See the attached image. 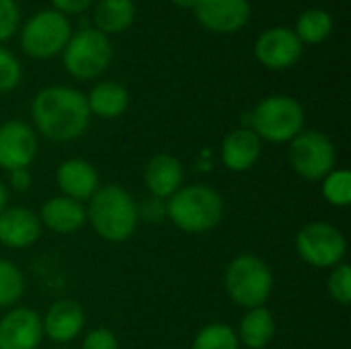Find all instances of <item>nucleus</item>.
Instances as JSON below:
<instances>
[{
	"label": "nucleus",
	"mask_w": 351,
	"mask_h": 349,
	"mask_svg": "<svg viewBox=\"0 0 351 349\" xmlns=\"http://www.w3.org/2000/svg\"><path fill=\"white\" fill-rule=\"evenodd\" d=\"M31 117L35 130L53 142L76 140L90 123L86 95L64 84L41 88L31 103Z\"/></svg>",
	"instance_id": "1"
},
{
	"label": "nucleus",
	"mask_w": 351,
	"mask_h": 349,
	"mask_svg": "<svg viewBox=\"0 0 351 349\" xmlns=\"http://www.w3.org/2000/svg\"><path fill=\"white\" fill-rule=\"evenodd\" d=\"M86 220L101 239L109 243H123L136 232L140 212L134 197L123 187L105 185L88 200Z\"/></svg>",
	"instance_id": "2"
},
{
	"label": "nucleus",
	"mask_w": 351,
	"mask_h": 349,
	"mask_svg": "<svg viewBox=\"0 0 351 349\" xmlns=\"http://www.w3.org/2000/svg\"><path fill=\"white\" fill-rule=\"evenodd\" d=\"M165 214L183 232L202 234L220 224L224 202L220 193L208 185H187L165 202Z\"/></svg>",
	"instance_id": "3"
},
{
	"label": "nucleus",
	"mask_w": 351,
	"mask_h": 349,
	"mask_svg": "<svg viewBox=\"0 0 351 349\" xmlns=\"http://www.w3.org/2000/svg\"><path fill=\"white\" fill-rule=\"evenodd\" d=\"M304 107L288 95H271L261 99L245 119V128L253 130L259 140L284 144L304 130Z\"/></svg>",
	"instance_id": "4"
},
{
	"label": "nucleus",
	"mask_w": 351,
	"mask_h": 349,
	"mask_svg": "<svg viewBox=\"0 0 351 349\" xmlns=\"http://www.w3.org/2000/svg\"><path fill=\"white\" fill-rule=\"evenodd\" d=\"M224 286L234 304L243 309H259L271 296L274 274L261 257L239 255L226 267Z\"/></svg>",
	"instance_id": "5"
},
{
	"label": "nucleus",
	"mask_w": 351,
	"mask_h": 349,
	"mask_svg": "<svg viewBox=\"0 0 351 349\" xmlns=\"http://www.w3.org/2000/svg\"><path fill=\"white\" fill-rule=\"evenodd\" d=\"M113 60V45L109 37L95 27H82L68 39L62 49V62L70 76L78 80L99 78Z\"/></svg>",
	"instance_id": "6"
},
{
	"label": "nucleus",
	"mask_w": 351,
	"mask_h": 349,
	"mask_svg": "<svg viewBox=\"0 0 351 349\" xmlns=\"http://www.w3.org/2000/svg\"><path fill=\"white\" fill-rule=\"evenodd\" d=\"M72 23L66 14L45 8L33 14L21 29V49L35 60H49L66 47Z\"/></svg>",
	"instance_id": "7"
},
{
	"label": "nucleus",
	"mask_w": 351,
	"mask_h": 349,
	"mask_svg": "<svg viewBox=\"0 0 351 349\" xmlns=\"http://www.w3.org/2000/svg\"><path fill=\"white\" fill-rule=\"evenodd\" d=\"M288 160L298 177L306 181H323L335 169V144L323 132L302 130L294 140H290Z\"/></svg>",
	"instance_id": "8"
},
{
	"label": "nucleus",
	"mask_w": 351,
	"mask_h": 349,
	"mask_svg": "<svg viewBox=\"0 0 351 349\" xmlns=\"http://www.w3.org/2000/svg\"><path fill=\"white\" fill-rule=\"evenodd\" d=\"M296 251L302 261L319 269H331L343 263L348 241L343 232L329 222H311L296 234Z\"/></svg>",
	"instance_id": "9"
},
{
	"label": "nucleus",
	"mask_w": 351,
	"mask_h": 349,
	"mask_svg": "<svg viewBox=\"0 0 351 349\" xmlns=\"http://www.w3.org/2000/svg\"><path fill=\"white\" fill-rule=\"evenodd\" d=\"M304 45L288 27H269L255 41V58L269 70L292 68L302 58Z\"/></svg>",
	"instance_id": "10"
},
{
	"label": "nucleus",
	"mask_w": 351,
	"mask_h": 349,
	"mask_svg": "<svg viewBox=\"0 0 351 349\" xmlns=\"http://www.w3.org/2000/svg\"><path fill=\"white\" fill-rule=\"evenodd\" d=\"M193 14L197 23L218 35L241 31L251 19L249 0H197Z\"/></svg>",
	"instance_id": "11"
},
{
	"label": "nucleus",
	"mask_w": 351,
	"mask_h": 349,
	"mask_svg": "<svg viewBox=\"0 0 351 349\" xmlns=\"http://www.w3.org/2000/svg\"><path fill=\"white\" fill-rule=\"evenodd\" d=\"M37 154L35 130L19 119L0 123V167L8 173L14 169H29Z\"/></svg>",
	"instance_id": "12"
},
{
	"label": "nucleus",
	"mask_w": 351,
	"mask_h": 349,
	"mask_svg": "<svg viewBox=\"0 0 351 349\" xmlns=\"http://www.w3.org/2000/svg\"><path fill=\"white\" fill-rule=\"evenodd\" d=\"M41 337V319L33 309H12L0 319V349H37Z\"/></svg>",
	"instance_id": "13"
},
{
	"label": "nucleus",
	"mask_w": 351,
	"mask_h": 349,
	"mask_svg": "<svg viewBox=\"0 0 351 349\" xmlns=\"http://www.w3.org/2000/svg\"><path fill=\"white\" fill-rule=\"evenodd\" d=\"M41 237L39 216L23 206L4 208L0 212V243L8 249L31 247Z\"/></svg>",
	"instance_id": "14"
},
{
	"label": "nucleus",
	"mask_w": 351,
	"mask_h": 349,
	"mask_svg": "<svg viewBox=\"0 0 351 349\" xmlns=\"http://www.w3.org/2000/svg\"><path fill=\"white\" fill-rule=\"evenodd\" d=\"M56 183L62 193L74 202L90 200L99 189V173L84 158H68L56 171Z\"/></svg>",
	"instance_id": "15"
},
{
	"label": "nucleus",
	"mask_w": 351,
	"mask_h": 349,
	"mask_svg": "<svg viewBox=\"0 0 351 349\" xmlns=\"http://www.w3.org/2000/svg\"><path fill=\"white\" fill-rule=\"evenodd\" d=\"M84 321L86 317L78 302L58 300L47 309L41 327H43V335H47L51 341L68 344L80 335V331L84 329Z\"/></svg>",
	"instance_id": "16"
},
{
	"label": "nucleus",
	"mask_w": 351,
	"mask_h": 349,
	"mask_svg": "<svg viewBox=\"0 0 351 349\" xmlns=\"http://www.w3.org/2000/svg\"><path fill=\"white\" fill-rule=\"evenodd\" d=\"M144 181L152 197L167 202L183 187V165L171 154H154L146 165Z\"/></svg>",
	"instance_id": "17"
},
{
	"label": "nucleus",
	"mask_w": 351,
	"mask_h": 349,
	"mask_svg": "<svg viewBox=\"0 0 351 349\" xmlns=\"http://www.w3.org/2000/svg\"><path fill=\"white\" fill-rule=\"evenodd\" d=\"M220 154H222V163L228 171L245 173L251 167H255V163L259 160L261 140L253 130L237 128L224 138Z\"/></svg>",
	"instance_id": "18"
},
{
	"label": "nucleus",
	"mask_w": 351,
	"mask_h": 349,
	"mask_svg": "<svg viewBox=\"0 0 351 349\" xmlns=\"http://www.w3.org/2000/svg\"><path fill=\"white\" fill-rule=\"evenodd\" d=\"M41 224L58 234H72L80 230L86 222V210L80 202H74L66 195L49 197L39 212Z\"/></svg>",
	"instance_id": "19"
},
{
	"label": "nucleus",
	"mask_w": 351,
	"mask_h": 349,
	"mask_svg": "<svg viewBox=\"0 0 351 349\" xmlns=\"http://www.w3.org/2000/svg\"><path fill=\"white\" fill-rule=\"evenodd\" d=\"M86 105H88L90 115H97L103 119H115L121 113H125L130 105V93L121 82L103 80L90 88L86 97Z\"/></svg>",
	"instance_id": "20"
},
{
	"label": "nucleus",
	"mask_w": 351,
	"mask_h": 349,
	"mask_svg": "<svg viewBox=\"0 0 351 349\" xmlns=\"http://www.w3.org/2000/svg\"><path fill=\"white\" fill-rule=\"evenodd\" d=\"M136 12L134 0H99L93 8V25L107 37L117 35L134 25Z\"/></svg>",
	"instance_id": "21"
},
{
	"label": "nucleus",
	"mask_w": 351,
	"mask_h": 349,
	"mask_svg": "<svg viewBox=\"0 0 351 349\" xmlns=\"http://www.w3.org/2000/svg\"><path fill=\"white\" fill-rule=\"evenodd\" d=\"M274 335H276V321L265 306L249 309L237 331L239 344L249 349H265L271 344Z\"/></svg>",
	"instance_id": "22"
},
{
	"label": "nucleus",
	"mask_w": 351,
	"mask_h": 349,
	"mask_svg": "<svg viewBox=\"0 0 351 349\" xmlns=\"http://www.w3.org/2000/svg\"><path fill=\"white\" fill-rule=\"evenodd\" d=\"M292 31L302 41V45H319L325 39H329L333 31V16L325 8H306L298 14Z\"/></svg>",
	"instance_id": "23"
},
{
	"label": "nucleus",
	"mask_w": 351,
	"mask_h": 349,
	"mask_svg": "<svg viewBox=\"0 0 351 349\" xmlns=\"http://www.w3.org/2000/svg\"><path fill=\"white\" fill-rule=\"evenodd\" d=\"M191 349H241V344L237 331L230 325L210 323L197 331Z\"/></svg>",
	"instance_id": "24"
},
{
	"label": "nucleus",
	"mask_w": 351,
	"mask_h": 349,
	"mask_svg": "<svg viewBox=\"0 0 351 349\" xmlns=\"http://www.w3.org/2000/svg\"><path fill=\"white\" fill-rule=\"evenodd\" d=\"M23 292H25V280L21 269L8 259H0V309L16 304Z\"/></svg>",
	"instance_id": "25"
},
{
	"label": "nucleus",
	"mask_w": 351,
	"mask_h": 349,
	"mask_svg": "<svg viewBox=\"0 0 351 349\" xmlns=\"http://www.w3.org/2000/svg\"><path fill=\"white\" fill-rule=\"evenodd\" d=\"M323 195L335 208H348L351 204V173L348 169H333L323 179Z\"/></svg>",
	"instance_id": "26"
},
{
	"label": "nucleus",
	"mask_w": 351,
	"mask_h": 349,
	"mask_svg": "<svg viewBox=\"0 0 351 349\" xmlns=\"http://www.w3.org/2000/svg\"><path fill=\"white\" fill-rule=\"evenodd\" d=\"M327 290L331 294V298L343 306H348L351 302V272L348 263H339L335 267H331L329 280H327Z\"/></svg>",
	"instance_id": "27"
},
{
	"label": "nucleus",
	"mask_w": 351,
	"mask_h": 349,
	"mask_svg": "<svg viewBox=\"0 0 351 349\" xmlns=\"http://www.w3.org/2000/svg\"><path fill=\"white\" fill-rule=\"evenodd\" d=\"M23 78V68L19 58L0 45V93H10L19 86Z\"/></svg>",
	"instance_id": "28"
},
{
	"label": "nucleus",
	"mask_w": 351,
	"mask_h": 349,
	"mask_svg": "<svg viewBox=\"0 0 351 349\" xmlns=\"http://www.w3.org/2000/svg\"><path fill=\"white\" fill-rule=\"evenodd\" d=\"M21 27V8L16 0H0V41L10 39Z\"/></svg>",
	"instance_id": "29"
},
{
	"label": "nucleus",
	"mask_w": 351,
	"mask_h": 349,
	"mask_svg": "<svg viewBox=\"0 0 351 349\" xmlns=\"http://www.w3.org/2000/svg\"><path fill=\"white\" fill-rule=\"evenodd\" d=\"M82 349H119V341L113 335V331L99 327L86 333L82 341Z\"/></svg>",
	"instance_id": "30"
},
{
	"label": "nucleus",
	"mask_w": 351,
	"mask_h": 349,
	"mask_svg": "<svg viewBox=\"0 0 351 349\" xmlns=\"http://www.w3.org/2000/svg\"><path fill=\"white\" fill-rule=\"evenodd\" d=\"M95 4V0H51L53 10L70 16V14H82Z\"/></svg>",
	"instance_id": "31"
},
{
	"label": "nucleus",
	"mask_w": 351,
	"mask_h": 349,
	"mask_svg": "<svg viewBox=\"0 0 351 349\" xmlns=\"http://www.w3.org/2000/svg\"><path fill=\"white\" fill-rule=\"evenodd\" d=\"M8 183L16 191H27L31 187V173L29 169H14L8 171Z\"/></svg>",
	"instance_id": "32"
},
{
	"label": "nucleus",
	"mask_w": 351,
	"mask_h": 349,
	"mask_svg": "<svg viewBox=\"0 0 351 349\" xmlns=\"http://www.w3.org/2000/svg\"><path fill=\"white\" fill-rule=\"evenodd\" d=\"M6 204H8V189H6V185L0 181V212L6 208Z\"/></svg>",
	"instance_id": "33"
},
{
	"label": "nucleus",
	"mask_w": 351,
	"mask_h": 349,
	"mask_svg": "<svg viewBox=\"0 0 351 349\" xmlns=\"http://www.w3.org/2000/svg\"><path fill=\"white\" fill-rule=\"evenodd\" d=\"M175 6H179V8H195V4H197V0H171Z\"/></svg>",
	"instance_id": "34"
}]
</instances>
